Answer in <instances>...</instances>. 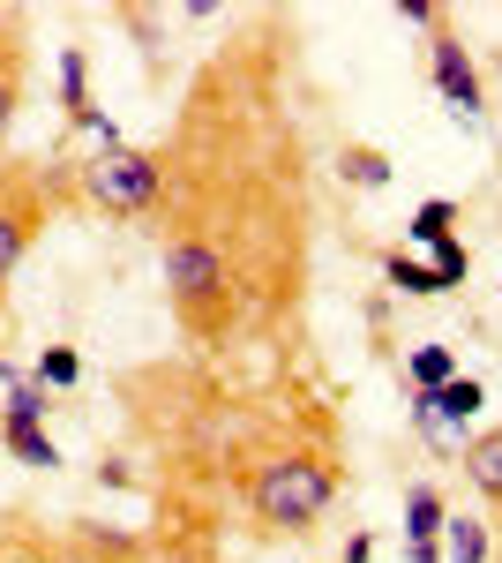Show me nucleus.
I'll return each mask as SVG.
<instances>
[{"label": "nucleus", "instance_id": "f8f14e48", "mask_svg": "<svg viewBox=\"0 0 502 563\" xmlns=\"http://www.w3.org/2000/svg\"><path fill=\"white\" fill-rule=\"evenodd\" d=\"M450 376H465L450 346H413L405 353V390H443Z\"/></svg>", "mask_w": 502, "mask_h": 563}, {"label": "nucleus", "instance_id": "f3484780", "mask_svg": "<svg viewBox=\"0 0 502 563\" xmlns=\"http://www.w3.org/2000/svg\"><path fill=\"white\" fill-rule=\"evenodd\" d=\"M398 23H413V31H435V23H443V8H435V0H398Z\"/></svg>", "mask_w": 502, "mask_h": 563}, {"label": "nucleus", "instance_id": "4468645a", "mask_svg": "<svg viewBox=\"0 0 502 563\" xmlns=\"http://www.w3.org/2000/svg\"><path fill=\"white\" fill-rule=\"evenodd\" d=\"M31 384L53 390V398H60V390H76V384H83V353H76V346H45L38 361H31Z\"/></svg>", "mask_w": 502, "mask_h": 563}, {"label": "nucleus", "instance_id": "a211bd4d", "mask_svg": "<svg viewBox=\"0 0 502 563\" xmlns=\"http://www.w3.org/2000/svg\"><path fill=\"white\" fill-rule=\"evenodd\" d=\"M376 556V533H353V541H345V563H368Z\"/></svg>", "mask_w": 502, "mask_h": 563}, {"label": "nucleus", "instance_id": "423d86ee", "mask_svg": "<svg viewBox=\"0 0 502 563\" xmlns=\"http://www.w3.org/2000/svg\"><path fill=\"white\" fill-rule=\"evenodd\" d=\"M480 406H488V384H480V376H450L443 390H413V406H405V413H413L420 435H435V443H450V435H458V443H465V421H472Z\"/></svg>", "mask_w": 502, "mask_h": 563}, {"label": "nucleus", "instance_id": "f257e3e1", "mask_svg": "<svg viewBox=\"0 0 502 563\" xmlns=\"http://www.w3.org/2000/svg\"><path fill=\"white\" fill-rule=\"evenodd\" d=\"M293 23L255 15L217 45L158 151V271L180 339L210 361L278 346L308 301V151L286 106Z\"/></svg>", "mask_w": 502, "mask_h": 563}, {"label": "nucleus", "instance_id": "6ab92c4d", "mask_svg": "<svg viewBox=\"0 0 502 563\" xmlns=\"http://www.w3.org/2000/svg\"><path fill=\"white\" fill-rule=\"evenodd\" d=\"M413 563H443V549L435 541H413Z\"/></svg>", "mask_w": 502, "mask_h": 563}, {"label": "nucleus", "instance_id": "6e6552de", "mask_svg": "<svg viewBox=\"0 0 502 563\" xmlns=\"http://www.w3.org/2000/svg\"><path fill=\"white\" fill-rule=\"evenodd\" d=\"M458 466H465V481L502 511V421H495V429H480L472 443H458Z\"/></svg>", "mask_w": 502, "mask_h": 563}, {"label": "nucleus", "instance_id": "0eeeda50", "mask_svg": "<svg viewBox=\"0 0 502 563\" xmlns=\"http://www.w3.org/2000/svg\"><path fill=\"white\" fill-rule=\"evenodd\" d=\"M23 90H31V15L0 8V143L23 113Z\"/></svg>", "mask_w": 502, "mask_h": 563}, {"label": "nucleus", "instance_id": "20e7f679", "mask_svg": "<svg viewBox=\"0 0 502 563\" xmlns=\"http://www.w3.org/2000/svg\"><path fill=\"white\" fill-rule=\"evenodd\" d=\"M53 211H76L68 203V166L60 158H0V308H8L15 263L38 249Z\"/></svg>", "mask_w": 502, "mask_h": 563}, {"label": "nucleus", "instance_id": "9d476101", "mask_svg": "<svg viewBox=\"0 0 502 563\" xmlns=\"http://www.w3.org/2000/svg\"><path fill=\"white\" fill-rule=\"evenodd\" d=\"M337 174H345V188L376 196V188H390V151H376V143H345V151H337Z\"/></svg>", "mask_w": 502, "mask_h": 563}, {"label": "nucleus", "instance_id": "7ed1b4c3", "mask_svg": "<svg viewBox=\"0 0 502 563\" xmlns=\"http://www.w3.org/2000/svg\"><path fill=\"white\" fill-rule=\"evenodd\" d=\"M60 166H68V203L76 211H105L121 225H150L158 218V151L98 143L90 158H60Z\"/></svg>", "mask_w": 502, "mask_h": 563}, {"label": "nucleus", "instance_id": "dca6fc26", "mask_svg": "<svg viewBox=\"0 0 502 563\" xmlns=\"http://www.w3.org/2000/svg\"><path fill=\"white\" fill-rule=\"evenodd\" d=\"M0 443H8L23 466H38V474H53V466H60V443H53L45 429H0Z\"/></svg>", "mask_w": 502, "mask_h": 563}, {"label": "nucleus", "instance_id": "1a4fd4ad", "mask_svg": "<svg viewBox=\"0 0 502 563\" xmlns=\"http://www.w3.org/2000/svg\"><path fill=\"white\" fill-rule=\"evenodd\" d=\"M435 549H443V563H488L495 556V533H488V519H443V533H435Z\"/></svg>", "mask_w": 502, "mask_h": 563}, {"label": "nucleus", "instance_id": "2eb2a0df", "mask_svg": "<svg viewBox=\"0 0 502 563\" xmlns=\"http://www.w3.org/2000/svg\"><path fill=\"white\" fill-rule=\"evenodd\" d=\"M382 278H390L398 294H420V301H427V294H443V278H435V263H413L405 249H390V256H382Z\"/></svg>", "mask_w": 502, "mask_h": 563}, {"label": "nucleus", "instance_id": "f03ea898", "mask_svg": "<svg viewBox=\"0 0 502 563\" xmlns=\"http://www.w3.org/2000/svg\"><path fill=\"white\" fill-rule=\"evenodd\" d=\"M233 488H241V504H248V519L263 526V533H308V526L337 504V488H345L337 429L323 421V429L286 435V443H278V451H263Z\"/></svg>", "mask_w": 502, "mask_h": 563}, {"label": "nucleus", "instance_id": "39448f33", "mask_svg": "<svg viewBox=\"0 0 502 563\" xmlns=\"http://www.w3.org/2000/svg\"><path fill=\"white\" fill-rule=\"evenodd\" d=\"M427 76H435V90H443V106L458 113L465 129H480V68H472V53H465V38L450 31V15L427 31Z\"/></svg>", "mask_w": 502, "mask_h": 563}, {"label": "nucleus", "instance_id": "9b49d317", "mask_svg": "<svg viewBox=\"0 0 502 563\" xmlns=\"http://www.w3.org/2000/svg\"><path fill=\"white\" fill-rule=\"evenodd\" d=\"M443 519H450L443 488H427V481H413V488H405V541H435V533H443Z\"/></svg>", "mask_w": 502, "mask_h": 563}, {"label": "nucleus", "instance_id": "ddd939ff", "mask_svg": "<svg viewBox=\"0 0 502 563\" xmlns=\"http://www.w3.org/2000/svg\"><path fill=\"white\" fill-rule=\"evenodd\" d=\"M450 233H458V203H450V196H427V203L405 218V241H420V249H443Z\"/></svg>", "mask_w": 502, "mask_h": 563}]
</instances>
